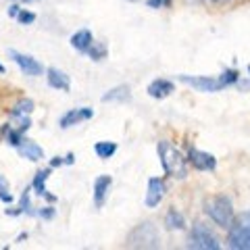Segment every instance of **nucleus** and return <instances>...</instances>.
I'll list each match as a JSON object with an SVG mask.
<instances>
[{
  "label": "nucleus",
  "instance_id": "obj_1",
  "mask_svg": "<svg viewBox=\"0 0 250 250\" xmlns=\"http://www.w3.org/2000/svg\"><path fill=\"white\" fill-rule=\"evenodd\" d=\"M238 71L236 69H225L221 75L217 77H208V75H202V77H190V75H179V82H184L192 88H196L200 92H219L228 85L236 83L238 82Z\"/></svg>",
  "mask_w": 250,
  "mask_h": 250
},
{
  "label": "nucleus",
  "instance_id": "obj_2",
  "mask_svg": "<svg viewBox=\"0 0 250 250\" xmlns=\"http://www.w3.org/2000/svg\"><path fill=\"white\" fill-rule=\"evenodd\" d=\"M159 159L167 175L177 179H184L188 175V159H184V154L169 142H159Z\"/></svg>",
  "mask_w": 250,
  "mask_h": 250
},
{
  "label": "nucleus",
  "instance_id": "obj_3",
  "mask_svg": "<svg viewBox=\"0 0 250 250\" xmlns=\"http://www.w3.org/2000/svg\"><path fill=\"white\" fill-rule=\"evenodd\" d=\"M125 246L127 248H159L161 233L152 221H144V223L136 225V228L127 233Z\"/></svg>",
  "mask_w": 250,
  "mask_h": 250
},
{
  "label": "nucleus",
  "instance_id": "obj_4",
  "mask_svg": "<svg viewBox=\"0 0 250 250\" xmlns=\"http://www.w3.org/2000/svg\"><path fill=\"white\" fill-rule=\"evenodd\" d=\"M205 213L208 215L210 221H213L215 225H219V228H223V229H228L233 223V219H236L231 200L228 196H213V198L205 200Z\"/></svg>",
  "mask_w": 250,
  "mask_h": 250
},
{
  "label": "nucleus",
  "instance_id": "obj_5",
  "mask_svg": "<svg viewBox=\"0 0 250 250\" xmlns=\"http://www.w3.org/2000/svg\"><path fill=\"white\" fill-rule=\"evenodd\" d=\"M228 242L233 250H250V210L233 219L228 228Z\"/></svg>",
  "mask_w": 250,
  "mask_h": 250
},
{
  "label": "nucleus",
  "instance_id": "obj_6",
  "mask_svg": "<svg viewBox=\"0 0 250 250\" xmlns=\"http://www.w3.org/2000/svg\"><path fill=\"white\" fill-rule=\"evenodd\" d=\"M188 248H194V250H219L221 244H219L217 236L207 228V225L194 223L190 236H188Z\"/></svg>",
  "mask_w": 250,
  "mask_h": 250
},
{
  "label": "nucleus",
  "instance_id": "obj_7",
  "mask_svg": "<svg viewBox=\"0 0 250 250\" xmlns=\"http://www.w3.org/2000/svg\"><path fill=\"white\" fill-rule=\"evenodd\" d=\"M9 57L17 62L19 65V69L25 75H31V77H36V75H42V71H44V67L38 62L34 57H29V54H23V52H19V50H15V48H11L9 50Z\"/></svg>",
  "mask_w": 250,
  "mask_h": 250
},
{
  "label": "nucleus",
  "instance_id": "obj_8",
  "mask_svg": "<svg viewBox=\"0 0 250 250\" xmlns=\"http://www.w3.org/2000/svg\"><path fill=\"white\" fill-rule=\"evenodd\" d=\"M188 163L198 171H213L217 167L215 156L208 154V152H202L198 148H190V152H188Z\"/></svg>",
  "mask_w": 250,
  "mask_h": 250
},
{
  "label": "nucleus",
  "instance_id": "obj_9",
  "mask_svg": "<svg viewBox=\"0 0 250 250\" xmlns=\"http://www.w3.org/2000/svg\"><path fill=\"white\" fill-rule=\"evenodd\" d=\"M163 196H165V182L161 177H152L148 182V192H146V207H159Z\"/></svg>",
  "mask_w": 250,
  "mask_h": 250
},
{
  "label": "nucleus",
  "instance_id": "obj_10",
  "mask_svg": "<svg viewBox=\"0 0 250 250\" xmlns=\"http://www.w3.org/2000/svg\"><path fill=\"white\" fill-rule=\"evenodd\" d=\"M46 80H48V85L54 90H61V92H69V88H71V82H69V75H65L62 71H59V69L50 67L48 71H46Z\"/></svg>",
  "mask_w": 250,
  "mask_h": 250
},
{
  "label": "nucleus",
  "instance_id": "obj_11",
  "mask_svg": "<svg viewBox=\"0 0 250 250\" xmlns=\"http://www.w3.org/2000/svg\"><path fill=\"white\" fill-rule=\"evenodd\" d=\"M92 108H75V111H69L61 117V127L62 129H67V127H71V125L75 123H80V121H85V119H92Z\"/></svg>",
  "mask_w": 250,
  "mask_h": 250
},
{
  "label": "nucleus",
  "instance_id": "obj_12",
  "mask_svg": "<svg viewBox=\"0 0 250 250\" xmlns=\"http://www.w3.org/2000/svg\"><path fill=\"white\" fill-rule=\"evenodd\" d=\"M111 175H100L96 177V182H94V202H96V207H103L104 205V198L108 194V188H111Z\"/></svg>",
  "mask_w": 250,
  "mask_h": 250
},
{
  "label": "nucleus",
  "instance_id": "obj_13",
  "mask_svg": "<svg viewBox=\"0 0 250 250\" xmlns=\"http://www.w3.org/2000/svg\"><path fill=\"white\" fill-rule=\"evenodd\" d=\"M17 148H19V152L25 156V159H29V161H40V159H44V150L34 142V140L21 138V144Z\"/></svg>",
  "mask_w": 250,
  "mask_h": 250
},
{
  "label": "nucleus",
  "instance_id": "obj_14",
  "mask_svg": "<svg viewBox=\"0 0 250 250\" xmlns=\"http://www.w3.org/2000/svg\"><path fill=\"white\" fill-rule=\"evenodd\" d=\"M175 90V85L173 82H169V80H154L150 85H148V94H150L152 98H167L171 92Z\"/></svg>",
  "mask_w": 250,
  "mask_h": 250
},
{
  "label": "nucleus",
  "instance_id": "obj_15",
  "mask_svg": "<svg viewBox=\"0 0 250 250\" xmlns=\"http://www.w3.org/2000/svg\"><path fill=\"white\" fill-rule=\"evenodd\" d=\"M48 175H50V169L38 171L36 177H34V190H36L38 196H42V198H46V200L54 202V200H57V196H54V194H50L48 190H46V179H48Z\"/></svg>",
  "mask_w": 250,
  "mask_h": 250
},
{
  "label": "nucleus",
  "instance_id": "obj_16",
  "mask_svg": "<svg viewBox=\"0 0 250 250\" xmlns=\"http://www.w3.org/2000/svg\"><path fill=\"white\" fill-rule=\"evenodd\" d=\"M129 100H131L129 85H117V88L108 90L103 96V103H129Z\"/></svg>",
  "mask_w": 250,
  "mask_h": 250
},
{
  "label": "nucleus",
  "instance_id": "obj_17",
  "mask_svg": "<svg viewBox=\"0 0 250 250\" xmlns=\"http://www.w3.org/2000/svg\"><path fill=\"white\" fill-rule=\"evenodd\" d=\"M92 42H94V38H92V31H88V29H80L71 36V46L80 52H88Z\"/></svg>",
  "mask_w": 250,
  "mask_h": 250
},
{
  "label": "nucleus",
  "instance_id": "obj_18",
  "mask_svg": "<svg viewBox=\"0 0 250 250\" xmlns=\"http://www.w3.org/2000/svg\"><path fill=\"white\" fill-rule=\"evenodd\" d=\"M165 225H167V229H186V219L179 210L169 208L165 215Z\"/></svg>",
  "mask_w": 250,
  "mask_h": 250
},
{
  "label": "nucleus",
  "instance_id": "obj_19",
  "mask_svg": "<svg viewBox=\"0 0 250 250\" xmlns=\"http://www.w3.org/2000/svg\"><path fill=\"white\" fill-rule=\"evenodd\" d=\"M94 152L98 154V159L106 161L117 152V144L115 142H98L96 146H94Z\"/></svg>",
  "mask_w": 250,
  "mask_h": 250
},
{
  "label": "nucleus",
  "instance_id": "obj_20",
  "mask_svg": "<svg viewBox=\"0 0 250 250\" xmlns=\"http://www.w3.org/2000/svg\"><path fill=\"white\" fill-rule=\"evenodd\" d=\"M31 111H34V103H31L29 98H23V100H19V103L13 106L11 115H15V117H25V115H29Z\"/></svg>",
  "mask_w": 250,
  "mask_h": 250
},
{
  "label": "nucleus",
  "instance_id": "obj_21",
  "mask_svg": "<svg viewBox=\"0 0 250 250\" xmlns=\"http://www.w3.org/2000/svg\"><path fill=\"white\" fill-rule=\"evenodd\" d=\"M88 54L92 61H103L106 57V48L100 42H92V46L88 48Z\"/></svg>",
  "mask_w": 250,
  "mask_h": 250
},
{
  "label": "nucleus",
  "instance_id": "obj_22",
  "mask_svg": "<svg viewBox=\"0 0 250 250\" xmlns=\"http://www.w3.org/2000/svg\"><path fill=\"white\" fill-rule=\"evenodd\" d=\"M0 200L6 202V205H11L13 202V194L9 190V182L4 179V175H0Z\"/></svg>",
  "mask_w": 250,
  "mask_h": 250
},
{
  "label": "nucleus",
  "instance_id": "obj_23",
  "mask_svg": "<svg viewBox=\"0 0 250 250\" xmlns=\"http://www.w3.org/2000/svg\"><path fill=\"white\" fill-rule=\"evenodd\" d=\"M15 19H17L19 23H23V25H31V23L36 21V15L25 11V9H19V13H17V17H15Z\"/></svg>",
  "mask_w": 250,
  "mask_h": 250
},
{
  "label": "nucleus",
  "instance_id": "obj_24",
  "mask_svg": "<svg viewBox=\"0 0 250 250\" xmlns=\"http://www.w3.org/2000/svg\"><path fill=\"white\" fill-rule=\"evenodd\" d=\"M19 213H31L29 210V192L25 190L21 196V207H19Z\"/></svg>",
  "mask_w": 250,
  "mask_h": 250
},
{
  "label": "nucleus",
  "instance_id": "obj_25",
  "mask_svg": "<svg viewBox=\"0 0 250 250\" xmlns=\"http://www.w3.org/2000/svg\"><path fill=\"white\" fill-rule=\"evenodd\" d=\"M171 0H148V6L150 9H163V6H169Z\"/></svg>",
  "mask_w": 250,
  "mask_h": 250
},
{
  "label": "nucleus",
  "instance_id": "obj_26",
  "mask_svg": "<svg viewBox=\"0 0 250 250\" xmlns=\"http://www.w3.org/2000/svg\"><path fill=\"white\" fill-rule=\"evenodd\" d=\"M52 215H54V210H52L50 207H46L44 210H40V217H44V219H50Z\"/></svg>",
  "mask_w": 250,
  "mask_h": 250
},
{
  "label": "nucleus",
  "instance_id": "obj_27",
  "mask_svg": "<svg viewBox=\"0 0 250 250\" xmlns=\"http://www.w3.org/2000/svg\"><path fill=\"white\" fill-rule=\"evenodd\" d=\"M62 163H65V161H62V159H61V156H54V159L50 161V167H61V165H62Z\"/></svg>",
  "mask_w": 250,
  "mask_h": 250
},
{
  "label": "nucleus",
  "instance_id": "obj_28",
  "mask_svg": "<svg viewBox=\"0 0 250 250\" xmlns=\"http://www.w3.org/2000/svg\"><path fill=\"white\" fill-rule=\"evenodd\" d=\"M17 13H19V6H17V4H13L11 9H9V15H11V17H17Z\"/></svg>",
  "mask_w": 250,
  "mask_h": 250
},
{
  "label": "nucleus",
  "instance_id": "obj_29",
  "mask_svg": "<svg viewBox=\"0 0 250 250\" xmlns=\"http://www.w3.org/2000/svg\"><path fill=\"white\" fill-rule=\"evenodd\" d=\"M0 73H4V65H2V62H0Z\"/></svg>",
  "mask_w": 250,
  "mask_h": 250
},
{
  "label": "nucleus",
  "instance_id": "obj_30",
  "mask_svg": "<svg viewBox=\"0 0 250 250\" xmlns=\"http://www.w3.org/2000/svg\"><path fill=\"white\" fill-rule=\"evenodd\" d=\"M213 2H229V0H213Z\"/></svg>",
  "mask_w": 250,
  "mask_h": 250
},
{
  "label": "nucleus",
  "instance_id": "obj_31",
  "mask_svg": "<svg viewBox=\"0 0 250 250\" xmlns=\"http://www.w3.org/2000/svg\"><path fill=\"white\" fill-rule=\"evenodd\" d=\"M25 2H29V0H25Z\"/></svg>",
  "mask_w": 250,
  "mask_h": 250
},
{
  "label": "nucleus",
  "instance_id": "obj_32",
  "mask_svg": "<svg viewBox=\"0 0 250 250\" xmlns=\"http://www.w3.org/2000/svg\"><path fill=\"white\" fill-rule=\"evenodd\" d=\"M248 71H250V67H248Z\"/></svg>",
  "mask_w": 250,
  "mask_h": 250
}]
</instances>
